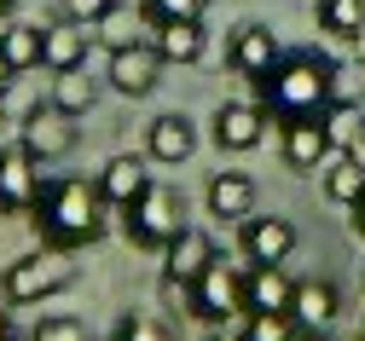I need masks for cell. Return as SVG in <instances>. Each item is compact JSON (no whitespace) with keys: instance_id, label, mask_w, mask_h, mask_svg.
I'll use <instances>...</instances> for the list:
<instances>
[{"instance_id":"obj_10","label":"cell","mask_w":365,"mask_h":341,"mask_svg":"<svg viewBox=\"0 0 365 341\" xmlns=\"http://www.w3.org/2000/svg\"><path fill=\"white\" fill-rule=\"evenodd\" d=\"M70 122L76 116H64L58 105H35L24 116V127H18V145H24L35 162H58V157H70V145H76V127Z\"/></svg>"},{"instance_id":"obj_34","label":"cell","mask_w":365,"mask_h":341,"mask_svg":"<svg viewBox=\"0 0 365 341\" xmlns=\"http://www.w3.org/2000/svg\"><path fill=\"white\" fill-rule=\"evenodd\" d=\"M348 157H354V162H359V168H365V133H359V139H354V145H348Z\"/></svg>"},{"instance_id":"obj_3","label":"cell","mask_w":365,"mask_h":341,"mask_svg":"<svg viewBox=\"0 0 365 341\" xmlns=\"http://www.w3.org/2000/svg\"><path fill=\"white\" fill-rule=\"evenodd\" d=\"M122 231H128V243L133 249H151V255H163L168 243L186 231V197H180L174 185H163V179H151V191L133 209H122Z\"/></svg>"},{"instance_id":"obj_32","label":"cell","mask_w":365,"mask_h":341,"mask_svg":"<svg viewBox=\"0 0 365 341\" xmlns=\"http://www.w3.org/2000/svg\"><path fill=\"white\" fill-rule=\"evenodd\" d=\"M163 307H168V313H186V318H192V283H186V278H168V272H163Z\"/></svg>"},{"instance_id":"obj_17","label":"cell","mask_w":365,"mask_h":341,"mask_svg":"<svg viewBox=\"0 0 365 341\" xmlns=\"http://www.w3.org/2000/svg\"><path fill=\"white\" fill-rule=\"evenodd\" d=\"M192 151H197V127H192L186 116H157V122L145 127V157H151V162L180 168Z\"/></svg>"},{"instance_id":"obj_22","label":"cell","mask_w":365,"mask_h":341,"mask_svg":"<svg viewBox=\"0 0 365 341\" xmlns=\"http://www.w3.org/2000/svg\"><path fill=\"white\" fill-rule=\"evenodd\" d=\"M0 53H6V64L24 75V70H41V53H47V29L41 23H12L6 41H0Z\"/></svg>"},{"instance_id":"obj_23","label":"cell","mask_w":365,"mask_h":341,"mask_svg":"<svg viewBox=\"0 0 365 341\" xmlns=\"http://www.w3.org/2000/svg\"><path fill=\"white\" fill-rule=\"evenodd\" d=\"M47 105H58L64 116H87L99 105V81H87L81 70H64V75H53V93H47Z\"/></svg>"},{"instance_id":"obj_27","label":"cell","mask_w":365,"mask_h":341,"mask_svg":"<svg viewBox=\"0 0 365 341\" xmlns=\"http://www.w3.org/2000/svg\"><path fill=\"white\" fill-rule=\"evenodd\" d=\"M116 341H174V330H168V318H157V313H122Z\"/></svg>"},{"instance_id":"obj_2","label":"cell","mask_w":365,"mask_h":341,"mask_svg":"<svg viewBox=\"0 0 365 341\" xmlns=\"http://www.w3.org/2000/svg\"><path fill=\"white\" fill-rule=\"evenodd\" d=\"M331 87H336V70H331L325 58H313V53H284L279 70L255 81V99L267 105V116H279V127H284V122L325 116Z\"/></svg>"},{"instance_id":"obj_41","label":"cell","mask_w":365,"mask_h":341,"mask_svg":"<svg viewBox=\"0 0 365 341\" xmlns=\"http://www.w3.org/2000/svg\"><path fill=\"white\" fill-rule=\"evenodd\" d=\"M342 341H365V335H342Z\"/></svg>"},{"instance_id":"obj_38","label":"cell","mask_w":365,"mask_h":341,"mask_svg":"<svg viewBox=\"0 0 365 341\" xmlns=\"http://www.w3.org/2000/svg\"><path fill=\"white\" fill-rule=\"evenodd\" d=\"M203 341H244V335H220V330H215V335H203Z\"/></svg>"},{"instance_id":"obj_4","label":"cell","mask_w":365,"mask_h":341,"mask_svg":"<svg viewBox=\"0 0 365 341\" xmlns=\"http://www.w3.org/2000/svg\"><path fill=\"white\" fill-rule=\"evenodd\" d=\"M70 261L64 249H41V255H18L6 272H0V295H6L12 307H35V301H53L70 289Z\"/></svg>"},{"instance_id":"obj_28","label":"cell","mask_w":365,"mask_h":341,"mask_svg":"<svg viewBox=\"0 0 365 341\" xmlns=\"http://www.w3.org/2000/svg\"><path fill=\"white\" fill-rule=\"evenodd\" d=\"M209 0H145V23H174V18H192L203 23Z\"/></svg>"},{"instance_id":"obj_24","label":"cell","mask_w":365,"mask_h":341,"mask_svg":"<svg viewBox=\"0 0 365 341\" xmlns=\"http://www.w3.org/2000/svg\"><path fill=\"white\" fill-rule=\"evenodd\" d=\"M319 122H325V139H331V151H342V157H348V145L365 133V110H359L354 99H331Z\"/></svg>"},{"instance_id":"obj_6","label":"cell","mask_w":365,"mask_h":341,"mask_svg":"<svg viewBox=\"0 0 365 341\" xmlns=\"http://www.w3.org/2000/svg\"><path fill=\"white\" fill-rule=\"evenodd\" d=\"M267 105L261 99H232V105H220L215 110V122H209V133H215V145L226 157H244V151H255V145L267 139Z\"/></svg>"},{"instance_id":"obj_16","label":"cell","mask_w":365,"mask_h":341,"mask_svg":"<svg viewBox=\"0 0 365 341\" xmlns=\"http://www.w3.org/2000/svg\"><path fill=\"white\" fill-rule=\"evenodd\" d=\"M203 203H209L215 220H250L255 214V179L238 174V168H220L209 179V191H203Z\"/></svg>"},{"instance_id":"obj_26","label":"cell","mask_w":365,"mask_h":341,"mask_svg":"<svg viewBox=\"0 0 365 341\" xmlns=\"http://www.w3.org/2000/svg\"><path fill=\"white\" fill-rule=\"evenodd\" d=\"M296 330L290 313H244V341H296Z\"/></svg>"},{"instance_id":"obj_29","label":"cell","mask_w":365,"mask_h":341,"mask_svg":"<svg viewBox=\"0 0 365 341\" xmlns=\"http://www.w3.org/2000/svg\"><path fill=\"white\" fill-rule=\"evenodd\" d=\"M93 35H99V41L110 46V53H122V46H140V41H151V35H140V29H133V18H128L122 6H116V12H110V18L99 23V29H93Z\"/></svg>"},{"instance_id":"obj_7","label":"cell","mask_w":365,"mask_h":341,"mask_svg":"<svg viewBox=\"0 0 365 341\" xmlns=\"http://www.w3.org/2000/svg\"><path fill=\"white\" fill-rule=\"evenodd\" d=\"M41 191H47L41 162L24 151V145H6V151H0V214H35Z\"/></svg>"},{"instance_id":"obj_14","label":"cell","mask_w":365,"mask_h":341,"mask_svg":"<svg viewBox=\"0 0 365 341\" xmlns=\"http://www.w3.org/2000/svg\"><path fill=\"white\" fill-rule=\"evenodd\" d=\"M93 185H99V197L110 203V209H133L151 191V174H145V157H110L99 174H93Z\"/></svg>"},{"instance_id":"obj_5","label":"cell","mask_w":365,"mask_h":341,"mask_svg":"<svg viewBox=\"0 0 365 341\" xmlns=\"http://www.w3.org/2000/svg\"><path fill=\"white\" fill-rule=\"evenodd\" d=\"M232 313H250V295H244V272L238 266H226V261H215L197 283H192V318H203V324H226Z\"/></svg>"},{"instance_id":"obj_40","label":"cell","mask_w":365,"mask_h":341,"mask_svg":"<svg viewBox=\"0 0 365 341\" xmlns=\"http://www.w3.org/2000/svg\"><path fill=\"white\" fill-rule=\"evenodd\" d=\"M0 12H12V0H0Z\"/></svg>"},{"instance_id":"obj_15","label":"cell","mask_w":365,"mask_h":341,"mask_svg":"<svg viewBox=\"0 0 365 341\" xmlns=\"http://www.w3.org/2000/svg\"><path fill=\"white\" fill-rule=\"evenodd\" d=\"M99 35L87 29V23H76V18H58V23H47V53H41V64H47L53 75H64V70H81L87 64V46H93Z\"/></svg>"},{"instance_id":"obj_35","label":"cell","mask_w":365,"mask_h":341,"mask_svg":"<svg viewBox=\"0 0 365 341\" xmlns=\"http://www.w3.org/2000/svg\"><path fill=\"white\" fill-rule=\"evenodd\" d=\"M0 341H18V335H12V318H6V313H0Z\"/></svg>"},{"instance_id":"obj_20","label":"cell","mask_w":365,"mask_h":341,"mask_svg":"<svg viewBox=\"0 0 365 341\" xmlns=\"http://www.w3.org/2000/svg\"><path fill=\"white\" fill-rule=\"evenodd\" d=\"M151 46L163 53V64H197L203 46H209V35L192 18H174V23H151Z\"/></svg>"},{"instance_id":"obj_37","label":"cell","mask_w":365,"mask_h":341,"mask_svg":"<svg viewBox=\"0 0 365 341\" xmlns=\"http://www.w3.org/2000/svg\"><path fill=\"white\" fill-rule=\"evenodd\" d=\"M296 341H325V335H319V330H296Z\"/></svg>"},{"instance_id":"obj_12","label":"cell","mask_w":365,"mask_h":341,"mask_svg":"<svg viewBox=\"0 0 365 341\" xmlns=\"http://www.w3.org/2000/svg\"><path fill=\"white\" fill-rule=\"evenodd\" d=\"M296 249V226L284 214H250L244 220V255L255 266H284Z\"/></svg>"},{"instance_id":"obj_31","label":"cell","mask_w":365,"mask_h":341,"mask_svg":"<svg viewBox=\"0 0 365 341\" xmlns=\"http://www.w3.org/2000/svg\"><path fill=\"white\" fill-rule=\"evenodd\" d=\"M116 6H122V0H64V18H76V23H87V29H99Z\"/></svg>"},{"instance_id":"obj_13","label":"cell","mask_w":365,"mask_h":341,"mask_svg":"<svg viewBox=\"0 0 365 341\" xmlns=\"http://www.w3.org/2000/svg\"><path fill=\"white\" fill-rule=\"evenodd\" d=\"M215 261H220V243H215L203 226H186V231L163 249V272H168V278H186V283H197Z\"/></svg>"},{"instance_id":"obj_21","label":"cell","mask_w":365,"mask_h":341,"mask_svg":"<svg viewBox=\"0 0 365 341\" xmlns=\"http://www.w3.org/2000/svg\"><path fill=\"white\" fill-rule=\"evenodd\" d=\"M319 185H325V197H331L336 209H359V203H365V168H359L354 157H331L325 174H319Z\"/></svg>"},{"instance_id":"obj_19","label":"cell","mask_w":365,"mask_h":341,"mask_svg":"<svg viewBox=\"0 0 365 341\" xmlns=\"http://www.w3.org/2000/svg\"><path fill=\"white\" fill-rule=\"evenodd\" d=\"M244 295H250V313H290L296 278L284 266H250L244 272Z\"/></svg>"},{"instance_id":"obj_33","label":"cell","mask_w":365,"mask_h":341,"mask_svg":"<svg viewBox=\"0 0 365 341\" xmlns=\"http://www.w3.org/2000/svg\"><path fill=\"white\" fill-rule=\"evenodd\" d=\"M12 75H18V70L6 64V53H0V99H6V87H12Z\"/></svg>"},{"instance_id":"obj_25","label":"cell","mask_w":365,"mask_h":341,"mask_svg":"<svg viewBox=\"0 0 365 341\" xmlns=\"http://www.w3.org/2000/svg\"><path fill=\"white\" fill-rule=\"evenodd\" d=\"M319 29L354 41L365 29V0H319Z\"/></svg>"},{"instance_id":"obj_8","label":"cell","mask_w":365,"mask_h":341,"mask_svg":"<svg viewBox=\"0 0 365 341\" xmlns=\"http://www.w3.org/2000/svg\"><path fill=\"white\" fill-rule=\"evenodd\" d=\"M279 58H284V46H279V35H272L267 23H238L232 35H226V64H232L244 81L272 75V70H279Z\"/></svg>"},{"instance_id":"obj_1","label":"cell","mask_w":365,"mask_h":341,"mask_svg":"<svg viewBox=\"0 0 365 341\" xmlns=\"http://www.w3.org/2000/svg\"><path fill=\"white\" fill-rule=\"evenodd\" d=\"M105 197L93 179H47V191H41L35 203V231L47 249H87V243L105 237Z\"/></svg>"},{"instance_id":"obj_30","label":"cell","mask_w":365,"mask_h":341,"mask_svg":"<svg viewBox=\"0 0 365 341\" xmlns=\"http://www.w3.org/2000/svg\"><path fill=\"white\" fill-rule=\"evenodd\" d=\"M29 341H93V335H87V324H81V318L53 313V318H41V324L29 330Z\"/></svg>"},{"instance_id":"obj_39","label":"cell","mask_w":365,"mask_h":341,"mask_svg":"<svg viewBox=\"0 0 365 341\" xmlns=\"http://www.w3.org/2000/svg\"><path fill=\"white\" fill-rule=\"evenodd\" d=\"M6 29H12V23H6V12H0V41H6Z\"/></svg>"},{"instance_id":"obj_9","label":"cell","mask_w":365,"mask_h":341,"mask_svg":"<svg viewBox=\"0 0 365 341\" xmlns=\"http://www.w3.org/2000/svg\"><path fill=\"white\" fill-rule=\"evenodd\" d=\"M105 81H110V93H122V99H145V93H157V81H163V53L151 41L122 46V53H110V64H105Z\"/></svg>"},{"instance_id":"obj_18","label":"cell","mask_w":365,"mask_h":341,"mask_svg":"<svg viewBox=\"0 0 365 341\" xmlns=\"http://www.w3.org/2000/svg\"><path fill=\"white\" fill-rule=\"evenodd\" d=\"M342 313V289L331 278H296V301H290V318L302 330H325L331 318Z\"/></svg>"},{"instance_id":"obj_36","label":"cell","mask_w":365,"mask_h":341,"mask_svg":"<svg viewBox=\"0 0 365 341\" xmlns=\"http://www.w3.org/2000/svg\"><path fill=\"white\" fill-rule=\"evenodd\" d=\"M354 231H359V237H365V203H359V209H354Z\"/></svg>"},{"instance_id":"obj_11","label":"cell","mask_w":365,"mask_h":341,"mask_svg":"<svg viewBox=\"0 0 365 341\" xmlns=\"http://www.w3.org/2000/svg\"><path fill=\"white\" fill-rule=\"evenodd\" d=\"M279 157H284L290 174H325V162L342 157V151H331L325 122L307 116V122H284V127H279Z\"/></svg>"}]
</instances>
